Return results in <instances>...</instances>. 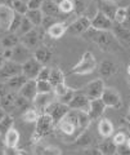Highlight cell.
I'll return each mask as SVG.
<instances>
[{
	"instance_id": "d6a6232c",
	"label": "cell",
	"mask_w": 130,
	"mask_h": 155,
	"mask_svg": "<svg viewBox=\"0 0 130 155\" xmlns=\"http://www.w3.org/2000/svg\"><path fill=\"white\" fill-rule=\"evenodd\" d=\"M36 155H61L62 151L59 147L53 145H37L36 146Z\"/></svg>"
},
{
	"instance_id": "f6af8a7d",
	"label": "cell",
	"mask_w": 130,
	"mask_h": 155,
	"mask_svg": "<svg viewBox=\"0 0 130 155\" xmlns=\"http://www.w3.org/2000/svg\"><path fill=\"white\" fill-rule=\"evenodd\" d=\"M74 5H75V13L79 14V16H84L85 9L88 7L85 0H74Z\"/></svg>"
},
{
	"instance_id": "8d00e7d4",
	"label": "cell",
	"mask_w": 130,
	"mask_h": 155,
	"mask_svg": "<svg viewBox=\"0 0 130 155\" xmlns=\"http://www.w3.org/2000/svg\"><path fill=\"white\" fill-rule=\"evenodd\" d=\"M129 136H130V130H126V129H120L119 132L113 133L112 140H113V142L116 143V145H117V147H119V146H122V145L126 143L128 138H129Z\"/></svg>"
},
{
	"instance_id": "f5cc1de1",
	"label": "cell",
	"mask_w": 130,
	"mask_h": 155,
	"mask_svg": "<svg viewBox=\"0 0 130 155\" xmlns=\"http://www.w3.org/2000/svg\"><path fill=\"white\" fill-rule=\"evenodd\" d=\"M85 155H103L98 147H89L85 150Z\"/></svg>"
},
{
	"instance_id": "7bdbcfd3",
	"label": "cell",
	"mask_w": 130,
	"mask_h": 155,
	"mask_svg": "<svg viewBox=\"0 0 130 155\" xmlns=\"http://www.w3.org/2000/svg\"><path fill=\"white\" fill-rule=\"evenodd\" d=\"M125 18H126V7H119L116 14H115L113 23H116V25H122L125 22Z\"/></svg>"
},
{
	"instance_id": "91938a15",
	"label": "cell",
	"mask_w": 130,
	"mask_h": 155,
	"mask_svg": "<svg viewBox=\"0 0 130 155\" xmlns=\"http://www.w3.org/2000/svg\"><path fill=\"white\" fill-rule=\"evenodd\" d=\"M126 146L130 149V136H129V138H128V141H126Z\"/></svg>"
},
{
	"instance_id": "60d3db41",
	"label": "cell",
	"mask_w": 130,
	"mask_h": 155,
	"mask_svg": "<svg viewBox=\"0 0 130 155\" xmlns=\"http://www.w3.org/2000/svg\"><path fill=\"white\" fill-rule=\"evenodd\" d=\"M36 87H37V93H53V85L49 81L36 80Z\"/></svg>"
},
{
	"instance_id": "d6986e66",
	"label": "cell",
	"mask_w": 130,
	"mask_h": 155,
	"mask_svg": "<svg viewBox=\"0 0 130 155\" xmlns=\"http://www.w3.org/2000/svg\"><path fill=\"white\" fill-rule=\"evenodd\" d=\"M18 94L22 96L23 98H26L27 101L32 102L35 100V97L37 96V87H36V80H27L25 85L18 91Z\"/></svg>"
},
{
	"instance_id": "11a10c76",
	"label": "cell",
	"mask_w": 130,
	"mask_h": 155,
	"mask_svg": "<svg viewBox=\"0 0 130 155\" xmlns=\"http://www.w3.org/2000/svg\"><path fill=\"white\" fill-rule=\"evenodd\" d=\"M7 115V113H5V111H4L3 110V107H2V106H0V120H2L3 118H4V116H5Z\"/></svg>"
},
{
	"instance_id": "44dd1931",
	"label": "cell",
	"mask_w": 130,
	"mask_h": 155,
	"mask_svg": "<svg viewBox=\"0 0 130 155\" xmlns=\"http://www.w3.org/2000/svg\"><path fill=\"white\" fill-rule=\"evenodd\" d=\"M67 27H68V25H67L66 22L58 21V22H55L53 26H50L49 28H48V30H46V35L49 36L50 39H54V40H57V39H61L62 36L65 35V34H67Z\"/></svg>"
},
{
	"instance_id": "c3c4849f",
	"label": "cell",
	"mask_w": 130,
	"mask_h": 155,
	"mask_svg": "<svg viewBox=\"0 0 130 155\" xmlns=\"http://www.w3.org/2000/svg\"><path fill=\"white\" fill-rule=\"evenodd\" d=\"M3 155H23V153H22L18 147H9V146H4Z\"/></svg>"
},
{
	"instance_id": "6f0895ef",
	"label": "cell",
	"mask_w": 130,
	"mask_h": 155,
	"mask_svg": "<svg viewBox=\"0 0 130 155\" xmlns=\"http://www.w3.org/2000/svg\"><path fill=\"white\" fill-rule=\"evenodd\" d=\"M126 74H128V80H130V64L126 67Z\"/></svg>"
},
{
	"instance_id": "6da1fadb",
	"label": "cell",
	"mask_w": 130,
	"mask_h": 155,
	"mask_svg": "<svg viewBox=\"0 0 130 155\" xmlns=\"http://www.w3.org/2000/svg\"><path fill=\"white\" fill-rule=\"evenodd\" d=\"M90 123L88 113L70 110V113L55 125V129L65 142H75V140L89 128Z\"/></svg>"
},
{
	"instance_id": "db71d44e",
	"label": "cell",
	"mask_w": 130,
	"mask_h": 155,
	"mask_svg": "<svg viewBox=\"0 0 130 155\" xmlns=\"http://www.w3.org/2000/svg\"><path fill=\"white\" fill-rule=\"evenodd\" d=\"M12 53H13V49H8V48H7V49H4V48H3L2 56L5 58L7 61H11V60H12Z\"/></svg>"
},
{
	"instance_id": "1f68e13d",
	"label": "cell",
	"mask_w": 130,
	"mask_h": 155,
	"mask_svg": "<svg viewBox=\"0 0 130 155\" xmlns=\"http://www.w3.org/2000/svg\"><path fill=\"white\" fill-rule=\"evenodd\" d=\"M21 43V39L17 34H12V32H8V35L4 36L2 40H0V44H2V48L4 49H13L16 45H18Z\"/></svg>"
},
{
	"instance_id": "7c38bea8",
	"label": "cell",
	"mask_w": 130,
	"mask_h": 155,
	"mask_svg": "<svg viewBox=\"0 0 130 155\" xmlns=\"http://www.w3.org/2000/svg\"><path fill=\"white\" fill-rule=\"evenodd\" d=\"M41 69H43V65L32 57L22 65V74L25 75L28 80H36Z\"/></svg>"
},
{
	"instance_id": "603a6c76",
	"label": "cell",
	"mask_w": 130,
	"mask_h": 155,
	"mask_svg": "<svg viewBox=\"0 0 130 155\" xmlns=\"http://www.w3.org/2000/svg\"><path fill=\"white\" fill-rule=\"evenodd\" d=\"M98 133L103 138H111L115 133V125L107 118H102L98 122Z\"/></svg>"
},
{
	"instance_id": "94428289",
	"label": "cell",
	"mask_w": 130,
	"mask_h": 155,
	"mask_svg": "<svg viewBox=\"0 0 130 155\" xmlns=\"http://www.w3.org/2000/svg\"><path fill=\"white\" fill-rule=\"evenodd\" d=\"M52 2H54L55 4H59L61 2H63V0H52Z\"/></svg>"
},
{
	"instance_id": "9f6ffc18",
	"label": "cell",
	"mask_w": 130,
	"mask_h": 155,
	"mask_svg": "<svg viewBox=\"0 0 130 155\" xmlns=\"http://www.w3.org/2000/svg\"><path fill=\"white\" fill-rule=\"evenodd\" d=\"M5 62H7V60H5V58H4L3 56H0V67H2L4 64H5Z\"/></svg>"
},
{
	"instance_id": "8fae6325",
	"label": "cell",
	"mask_w": 130,
	"mask_h": 155,
	"mask_svg": "<svg viewBox=\"0 0 130 155\" xmlns=\"http://www.w3.org/2000/svg\"><path fill=\"white\" fill-rule=\"evenodd\" d=\"M89 106H90V100L86 97L84 92H76L74 98H72L71 102L68 104L70 110L83 111V113H88Z\"/></svg>"
},
{
	"instance_id": "30bf717a",
	"label": "cell",
	"mask_w": 130,
	"mask_h": 155,
	"mask_svg": "<svg viewBox=\"0 0 130 155\" xmlns=\"http://www.w3.org/2000/svg\"><path fill=\"white\" fill-rule=\"evenodd\" d=\"M22 74V65L17 64L14 61H7L0 67V80L7 81L13 76Z\"/></svg>"
},
{
	"instance_id": "52a82bcc",
	"label": "cell",
	"mask_w": 130,
	"mask_h": 155,
	"mask_svg": "<svg viewBox=\"0 0 130 155\" xmlns=\"http://www.w3.org/2000/svg\"><path fill=\"white\" fill-rule=\"evenodd\" d=\"M90 27H91L90 19L85 16H80L68 25V27H67V34H70L72 36L84 35Z\"/></svg>"
},
{
	"instance_id": "2e32d148",
	"label": "cell",
	"mask_w": 130,
	"mask_h": 155,
	"mask_svg": "<svg viewBox=\"0 0 130 155\" xmlns=\"http://www.w3.org/2000/svg\"><path fill=\"white\" fill-rule=\"evenodd\" d=\"M106 109H107V106L104 105V102L100 98L90 101V106H89V111H88L89 119L91 120V122L102 119V116L104 114Z\"/></svg>"
},
{
	"instance_id": "f907efd6",
	"label": "cell",
	"mask_w": 130,
	"mask_h": 155,
	"mask_svg": "<svg viewBox=\"0 0 130 155\" xmlns=\"http://www.w3.org/2000/svg\"><path fill=\"white\" fill-rule=\"evenodd\" d=\"M117 154L119 155H130V149L126 146V143L117 147Z\"/></svg>"
},
{
	"instance_id": "681fc988",
	"label": "cell",
	"mask_w": 130,
	"mask_h": 155,
	"mask_svg": "<svg viewBox=\"0 0 130 155\" xmlns=\"http://www.w3.org/2000/svg\"><path fill=\"white\" fill-rule=\"evenodd\" d=\"M44 0H28L27 2V8L28 9H41Z\"/></svg>"
},
{
	"instance_id": "3957f363",
	"label": "cell",
	"mask_w": 130,
	"mask_h": 155,
	"mask_svg": "<svg viewBox=\"0 0 130 155\" xmlns=\"http://www.w3.org/2000/svg\"><path fill=\"white\" fill-rule=\"evenodd\" d=\"M98 69V62L91 52H85L80 61L71 67L68 75H89Z\"/></svg>"
},
{
	"instance_id": "7a4b0ae2",
	"label": "cell",
	"mask_w": 130,
	"mask_h": 155,
	"mask_svg": "<svg viewBox=\"0 0 130 155\" xmlns=\"http://www.w3.org/2000/svg\"><path fill=\"white\" fill-rule=\"evenodd\" d=\"M84 38L86 40L94 43L103 52L113 53V52H119L121 49V44L119 43V40L113 35L112 31H99V30H94V28L90 27L84 34Z\"/></svg>"
},
{
	"instance_id": "7dc6e473",
	"label": "cell",
	"mask_w": 130,
	"mask_h": 155,
	"mask_svg": "<svg viewBox=\"0 0 130 155\" xmlns=\"http://www.w3.org/2000/svg\"><path fill=\"white\" fill-rule=\"evenodd\" d=\"M50 71L52 69L48 66H43V69L40 70L39 75H37V79L36 80H44V81H49V78H50Z\"/></svg>"
},
{
	"instance_id": "5bb4252c",
	"label": "cell",
	"mask_w": 130,
	"mask_h": 155,
	"mask_svg": "<svg viewBox=\"0 0 130 155\" xmlns=\"http://www.w3.org/2000/svg\"><path fill=\"white\" fill-rule=\"evenodd\" d=\"M32 57H33V52H31V49H28V48L23 45L22 43H20L18 45H16L13 48L11 61H14L20 65H23L25 62H27Z\"/></svg>"
},
{
	"instance_id": "4316f807",
	"label": "cell",
	"mask_w": 130,
	"mask_h": 155,
	"mask_svg": "<svg viewBox=\"0 0 130 155\" xmlns=\"http://www.w3.org/2000/svg\"><path fill=\"white\" fill-rule=\"evenodd\" d=\"M98 7H99V11L102 12L106 17H108L111 21H113L115 14H116L120 5H117V3H113V2L102 0V2H100V5H98Z\"/></svg>"
},
{
	"instance_id": "8992f818",
	"label": "cell",
	"mask_w": 130,
	"mask_h": 155,
	"mask_svg": "<svg viewBox=\"0 0 130 155\" xmlns=\"http://www.w3.org/2000/svg\"><path fill=\"white\" fill-rule=\"evenodd\" d=\"M100 100L107 106V109L108 107L109 109H120L122 106L121 94H120V92L117 89L112 88V87H106Z\"/></svg>"
},
{
	"instance_id": "cb8c5ba5",
	"label": "cell",
	"mask_w": 130,
	"mask_h": 155,
	"mask_svg": "<svg viewBox=\"0 0 130 155\" xmlns=\"http://www.w3.org/2000/svg\"><path fill=\"white\" fill-rule=\"evenodd\" d=\"M52 57H53V52L49 47H39L33 51V58L37 60L40 64L44 66L46 64H49L52 61Z\"/></svg>"
},
{
	"instance_id": "6125c7cd",
	"label": "cell",
	"mask_w": 130,
	"mask_h": 155,
	"mask_svg": "<svg viewBox=\"0 0 130 155\" xmlns=\"http://www.w3.org/2000/svg\"><path fill=\"white\" fill-rule=\"evenodd\" d=\"M107 2H113V3H119V2H121V0H107Z\"/></svg>"
},
{
	"instance_id": "ac0fdd59",
	"label": "cell",
	"mask_w": 130,
	"mask_h": 155,
	"mask_svg": "<svg viewBox=\"0 0 130 155\" xmlns=\"http://www.w3.org/2000/svg\"><path fill=\"white\" fill-rule=\"evenodd\" d=\"M14 16V11L12 7L0 5V30L8 31Z\"/></svg>"
},
{
	"instance_id": "74e56055",
	"label": "cell",
	"mask_w": 130,
	"mask_h": 155,
	"mask_svg": "<svg viewBox=\"0 0 130 155\" xmlns=\"http://www.w3.org/2000/svg\"><path fill=\"white\" fill-rule=\"evenodd\" d=\"M23 17H25L23 14H20V13H16V12H14V16H13L11 26H9L8 32L17 34L18 30H20V27H21V23H22V21H23Z\"/></svg>"
},
{
	"instance_id": "9a60e30c",
	"label": "cell",
	"mask_w": 130,
	"mask_h": 155,
	"mask_svg": "<svg viewBox=\"0 0 130 155\" xmlns=\"http://www.w3.org/2000/svg\"><path fill=\"white\" fill-rule=\"evenodd\" d=\"M20 39H21V43L25 47H27L28 49H31V51H35L36 48H39V43L41 40L39 27H35L33 30L25 34V35L21 36Z\"/></svg>"
},
{
	"instance_id": "e7e4bbea",
	"label": "cell",
	"mask_w": 130,
	"mask_h": 155,
	"mask_svg": "<svg viewBox=\"0 0 130 155\" xmlns=\"http://www.w3.org/2000/svg\"><path fill=\"white\" fill-rule=\"evenodd\" d=\"M22 2H25V3H27V2H28V0H22Z\"/></svg>"
},
{
	"instance_id": "f546056e",
	"label": "cell",
	"mask_w": 130,
	"mask_h": 155,
	"mask_svg": "<svg viewBox=\"0 0 130 155\" xmlns=\"http://www.w3.org/2000/svg\"><path fill=\"white\" fill-rule=\"evenodd\" d=\"M28 79L23 75V74H20V75H17V76H13L9 80L5 81V87H8L11 91H14V92H17L18 93V91H20L23 85H25V83L27 81Z\"/></svg>"
},
{
	"instance_id": "680465c9",
	"label": "cell",
	"mask_w": 130,
	"mask_h": 155,
	"mask_svg": "<svg viewBox=\"0 0 130 155\" xmlns=\"http://www.w3.org/2000/svg\"><path fill=\"white\" fill-rule=\"evenodd\" d=\"M126 119H128V122L130 123V106H129V110H128V115H126Z\"/></svg>"
},
{
	"instance_id": "484cf974",
	"label": "cell",
	"mask_w": 130,
	"mask_h": 155,
	"mask_svg": "<svg viewBox=\"0 0 130 155\" xmlns=\"http://www.w3.org/2000/svg\"><path fill=\"white\" fill-rule=\"evenodd\" d=\"M21 140V134L18 132V129L12 128L9 129L8 132L5 133V136L3 137V142L4 146H9V147H18V143H20Z\"/></svg>"
},
{
	"instance_id": "e575fe53",
	"label": "cell",
	"mask_w": 130,
	"mask_h": 155,
	"mask_svg": "<svg viewBox=\"0 0 130 155\" xmlns=\"http://www.w3.org/2000/svg\"><path fill=\"white\" fill-rule=\"evenodd\" d=\"M14 125V119L11 114H7L4 118L0 120V136H5V133L9 129H12Z\"/></svg>"
},
{
	"instance_id": "ee69618b",
	"label": "cell",
	"mask_w": 130,
	"mask_h": 155,
	"mask_svg": "<svg viewBox=\"0 0 130 155\" xmlns=\"http://www.w3.org/2000/svg\"><path fill=\"white\" fill-rule=\"evenodd\" d=\"M33 28H35V26H33L26 17H23V21H22V23H21V27H20V30H18V32L21 34V36H23L25 34L30 32L31 30H33ZM21 36H20V38H21Z\"/></svg>"
},
{
	"instance_id": "e0dca14e",
	"label": "cell",
	"mask_w": 130,
	"mask_h": 155,
	"mask_svg": "<svg viewBox=\"0 0 130 155\" xmlns=\"http://www.w3.org/2000/svg\"><path fill=\"white\" fill-rule=\"evenodd\" d=\"M54 101H55V96L53 93H37V96L35 97V100L32 102L35 105V109H37V111H40V114H43L44 110Z\"/></svg>"
},
{
	"instance_id": "03108f58",
	"label": "cell",
	"mask_w": 130,
	"mask_h": 155,
	"mask_svg": "<svg viewBox=\"0 0 130 155\" xmlns=\"http://www.w3.org/2000/svg\"><path fill=\"white\" fill-rule=\"evenodd\" d=\"M128 81H129V85H130V80H128Z\"/></svg>"
},
{
	"instance_id": "4fadbf2b",
	"label": "cell",
	"mask_w": 130,
	"mask_h": 155,
	"mask_svg": "<svg viewBox=\"0 0 130 155\" xmlns=\"http://www.w3.org/2000/svg\"><path fill=\"white\" fill-rule=\"evenodd\" d=\"M91 28L99 31H112L113 27V21H111L108 17H106L102 12H98L95 16L90 19Z\"/></svg>"
},
{
	"instance_id": "9c48e42d",
	"label": "cell",
	"mask_w": 130,
	"mask_h": 155,
	"mask_svg": "<svg viewBox=\"0 0 130 155\" xmlns=\"http://www.w3.org/2000/svg\"><path fill=\"white\" fill-rule=\"evenodd\" d=\"M17 94L14 91H0V106L7 114H11L12 111L16 110V100Z\"/></svg>"
},
{
	"instance_id": "003e7915",
	"label": "cell",
	"mask_w": 130,
	"mask_h": 155,
	"mask_svg": "<svg viewBox=\"0 0 130 155\" xmlns=\"http://www.w3.org/2000/svg\"><path fill=\"white\" fill-rule=\"evenodd\" d=\"M116 155H119V154H116Z\"/></svg>"
},
{
	"instance_id": "d4e9b609",
	"label": "cell",
	"mask_w": 130,
	"mask_h": 155,
	"mask_svg": "<svg viewBox=\"0 0 130 155\" xmlns=\"http://www.w3.org/2000/svg\"><path fill=\"white\" fill-rule=\"evenodd\" d=\"M93 143H94V136L90 133L89 129L84 130V132L81 133L79 137L75 140V142H74L75 146H79V147L85 149V150L93 146Z\"/></svg>"
},
{
	"instance_id": "83f0119b",
	"label": "cell",
	"mask_w": 130,
	"mask_h": 155,
	"mask_svg": "<svg viewBox=\"0 0 130 155\" xmlns=\"http://www.w3.org/2000/svg\"><path fill=\"white\" fill-rule=\"evenodd\" d=\"M97 147L103 155H116L117 154V145L113 142L112 138H104L102 142L98 143Z\"/></svg>"
},
{
	"instance_id": "ab89813d",
	"label": "cell",
	"mask_w": 130,
	"mask_h": 155,
	"mask_svg": "<svg viewBox=\"0 0 130 155\" xmlns=\"http://www.w3.org/2000/svg\"><path fill=\"white\" fill-rule=\"evenodd\" d=\"M71 89H72V88H70V87L67 85L66 83H62V84H58V85H55L54 88H53V94L55 96L57 100H59V98H62V97H63L65 94L68 93Z\"/></svg>"
},
{
	"instance_id": "f35d334b",
	"label": "cell",
	"mask_w": 130,
	"mask_h": 155,
	"mask_svg": "<svg viewBox=\"0 0 130 155\" xmlns=\"http://www.w3.org/2000/svg\"><path fill=\"white\" fill-rule=\"evenodd\" d=\"M58 8H59V12H61L62 16L75 12L74 0H63V2H61V3L58 4Z\"/></svg>"
},
{
	"instance_id": "be15d7a7",
	"label": "cell",
	"mask_w": 130,
	"mask_h": 155,
	"mask_svg": "<svg viewBox=\"0 0 130 155\" xmlns=\"http://www.w3.org/2000/svg\"><path fill=\"white\" fill-rule=\"evenodd\" d=\"M2 53H3V48H0V56H2Z\"/></svg>"
},
{
	"instance_id": "5b68a950",
	"label": "cell",
	"mask_w": 130,
	"mask_h": 155,
	"mask_svg": "<svg viewBox=\"0 0 130 155\" xmlns=\"http://www.w3.org/2000/svg\"><path fill=\"white\" fill-rule=\"evenodd\" d=\"M68 113H70L68 105L62 104V102H59V101H54V102H52L44 110V113H43V114H48V115H49L50 118L53 119L54 124L57 125Z\"/></svg>"
},
{
	"instance_id": "277c9868",
	"label": "cell",
	"mask_w": 130,
	"mask_h": 155,
	"mask_svg": "<svg viewBox=\"0 0 130 155\" xmlns=\"http://www.w3.org/2000/svg\"><path fill=\"white\" fill-rule=\"evenodd\" d=\"M35 130L32 134L33 141H40L41 138L46 137L48 134H50L55 128V124L53 122V119L48 114H40L37 122L35 123Z\"/></svg>"
},
{
	"instance_id": "b9f144b4",
	"label": "cell",
	"mask_w": 130,
	"mask_h": 155,
	"mask_svg": "<svg viewBox=\"0 0 130 155\" xmlns=\"http://www.w3.org/2000/svg\"><path fill=\"white\" fill-rule=\"evenodd\" d=\"M12 8L16 13H20V14H25L27 13L28 8H27V3L22 2V0H13V4H12Z\"/></svg>"
},
{
	"instance_id": "ba28073f",
	"label": "cell",
	"mask_w": 130,
	"mask_h": 155,
	"mask_svg": "<svg viewBox=\"0 0 130 155\" xmlns=\"http://www.w3.org/2000/svg\"><path fill=\"white\" fill-rule=\"evenodd\" d=\"M104 88H106V85H104L103 79L98 78V79L91 80L89 84H86L83 92L86 94V97H88L90 101H93V100H98L102 97Z\"/></svg>"
},
{
	"instance_id": "f1b7e54d",
	"label": "cell",
	"mask_w": 130,
	"mask_h": 155,
	"mask_svg": "<svg viewBox=\"0 0 130 155\" xmlns=\"http://www.w3.org/2000/svg\"><path fill=\"white\" fill-rule=\"evenodd\" d=\"M41 12L44 16H50V17H55V18L62 16L59 12L58 4H55L54 2H52V0H44L43 7H41Z\"/></svg>"
},
{
	"instance_id": "7402d4cb",
	"label": "cell",
	"mask_w": 130,
	"mask_h": 155,
	"mask_svg": "<svg viewBox=\"0 0 130 155\" xmlns=\"http://www.w3.org/2000/svg\"><path fill=\"white\" fill-rule=\"evenodd\" d=\"M112 32L121 45H130V30L125 28L122 25H116V23H113Z\"/></svg>"
},
{
	"instance_id": "836d02e7",
	"label": "cell",
	"mask_w": 130,
	"mask_h": 155,
	"mask_svg": "<svg viewBox=\"0 0 130 155\" xmlns=\"http://www.w3.org/2000/svg\"><path fill=\"white\" fill-rule=\"evenodd\" d=\"M49 83L53 85V88H54L55 85H58V84L66 83V75H65V72L62 71L61 69H52L50 78H49Z\"/></svg>"
},
{
	"instance_id": "d590c367",
	"label": "cell",
	"mask_w": 130,
	"mask_h": 155,
	"mask_svg": "<svg viewBox=\"0 0 130 155\" xmlns=\"http://www.w3.org/2000/svg\"><path fill=\"white\" fill-rule=\"evenodd\" d=\"M40 116V113L35 107H28L22 113V119L26 123H36Z\"/></svg>"
},
{
	"instance_id": "816d5d0a",
	"label": "cell",
	"mask_w": 130,
	"mask_h": 155,
	"mask_svg": "<svg viewBox=\"0 0 130 155\" xmlns=\"http://www.w3.org/2000/svg\"><path fill=\"white\" fill-rule=\"evenodd\" d=\"M122 26L130 30V5L126 7V18H125V22L122 23Z\"/></svg>"
},
{
	"instance_id": "4dcf8cb0",
	"label": "cell",
	"mask_w": 130,
	"mask_h": 155,
	"mask_svg": "<svg viewBox=\"0 0 130 155\" xmlns=\"http://www.w3.org/2000/svg\"><path fill=\"white\" fill-rule=\"evenodd\" d=\"M25 17H26L35 27H40L41 23H43V18H44V14H43L41 9H28L27 13L25 14Z\"/></svg>"
},
{
	"instance_id": "bcb514c9",
	"label": "cell",
	"mask_w": 130,
	"mask_h": 155,
	"mask_svg": "<svg viewBox=\"0 0 130 155\" xmlns=\"http://www.w3.org/2000/svg\"><path fill=\"white\" fill-rule=\"evenodd\" d=\"M55 22H58V18H55V17H50V16H44V18H43V23H41V26L44 30L46 31L48 28H49L50 26H53Z\"/></svg>"
},
{
	"instance_id": "ffe728a7",
	"label": "cell",
	"mask_w": 130,
	"mask_h": 155,
	"mask_svg": "<svg viewBox=\"0 0 130 155\" xmlns=\"http://www.w3.org/2000/svg\"><path fill=\"white\" fill-rule=\"evenodd\" d=\"M98 71H99L100 78H111L119 71V66L116 62H113L111 60H104L99 64Z\"/></svg>"
}]
</instances>
